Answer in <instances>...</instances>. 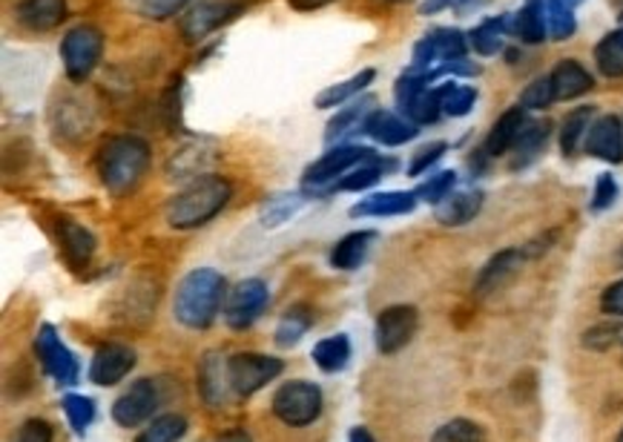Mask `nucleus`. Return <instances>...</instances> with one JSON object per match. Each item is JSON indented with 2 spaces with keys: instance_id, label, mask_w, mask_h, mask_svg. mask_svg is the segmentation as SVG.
<instances>
[{
  "instance_id": "obj_12",
  "label": "nucleus",
  "mask_w": 623,
  "mask_h": 442,
  "mask_svg": "<svg viewBox=\"0 0 623 442\" xmlns=\"http://www.w3.org/2000/svg\"><path fill=\"white\" fill-rule=\"evenodd\" d=\"M159 405V382H152V379H136L119 400L112 402V419H115L121 428H138L155 417Z\"/></svg>"
},
{
  "instance_id": "obj_42",
  "label": "nucleus",
  "mask_w": 623,
  "mask_h": 442,
  "mask_svg": "<svg viewBox=\"0 0 623 442\" xmlns=\"http://www.w3.org/2000/svg\"><path fill=\"white\" fill-rule=\"evenodd\" d=\"M454 190H457V173L454 169H443V173H434V176L425 178L414 193L420 201H428L432 207H437V204H440L443 199H448Z\"/></svg>"
},
{
  "instance_id": "obj_18",
  "label": "nucleus",
  "mask_w": 623,
  "mask_h": 442,
  "mask_svg": "<svg viewBox=\"0 0 623 442\" xmlns=\"http://www.w3.org/2000/svg\"><path fill=\"white\" fill-rule=\"evenodd\" d=\"M586 153L591 159L621 164L623 161V121L618 115H600L586 136Z\"/></svg>"
},
{
  "instance_id": "obj_41",
  "label": "nucleus",
  "mask_w": 623,
  "mask_h": 442,
  "mask_svg": "<svg viewBox=\"0 0 623 442\" xmlns=\"http://www.w3.org/2000/svg\"><path fill=\"white\" fill-rule=\"evenodd\" d=\"M432 442H486V431L474 419L457 417L434 431Z\"/></svg>"
},
{
  "instance_id": "obj_50",
  "label": "nucleus",
  "mask_w": 623,
  "mask_h": 442,
  "mask_svg": "<svg viewBox=\"0 0 623 442\" xmlns=\"http://www.w3.org/2000/svg\"><path fill=\"white\" fill-rule=\"evenodd\" d=\"M52 437H55V431H52V426H49L47 419L33 417L17 428V434L12 442H52Z\"/></svg>"
},
{
  "instance_id": "obj_55",
  "label": "nucleus",
  "mask_w": 623,
  "mask_h": 442,
  "mask_svg": "<svg viewBox=\"0 0 623 442\" xmlns=\"http://www.w3.org/2000/svg\"><path fill=\"white\" fill-rule=\"evenodd\" d=\"M615 262H618V267H621V270H623V248L615 253Z\"/></svg>"
},
{
  "instance_id": "obj_1",
  "label": "nucleus",
  "mask_w": 623,
  "mask_h": 442,
  "mask_svg": "<svg viewBox=\"0 0 623 442\" xmlns=\"http://www.w3.org/2000/svg\"><path fill=\"white\" fill-rule=\"evenodd\" d=\"M227 281L213 267H196L184 274L173 296V316L190 330H208L224 311Z\"/></svg>"
},
{
  "instance_id": "obj_34",
  "label": "nucleus",
  "mask_w": 623,
  "mask_h": 442,
  "mask_svg": "<svg viewBox=\"0 0 623 442\" xmlns=\"http://www.w3.org/2000/svg\"><path fill=\"white\" fill-rule=\"evenodd\" d=\"M304 201H308V195H304L302 190H299V193L271 195V199H264L262 207H259V222H262L264 230L282 227L304 207Z\"/></svg>"
},
{
  "instance_id": "obj_52",
  "label": "nucleus",
  "mask_w": 623,
  "mask_h": 442,
  "mask_svg": "<svg viewBox=\"0 0 623 442\" xmlns=\"http://www.w3.org/2000/svg\"><path fill=\"white\" fill-rule=\"evenodd\" d=\"M331 0H290V7L299 9V12H313V9L328 7Z\"/></svg>"
},
{
  "instance_id": "obj_29",
  "label": "nucleus",
  "mask_w": 623,
  "mask_h": 442,
  "mask_svg": "<svg viewBox=\"0 0 623 442\" xmlns=\"http://www.w3.org/2000/svg\"><path fill=\"white\" fill-rule=\"evenodd\" d=\"M512 35H518L523 43L537 47L549 35V17H546V0H526L518 15L512 17Z\"/></svg>"
},
{
  "instance_id": "obj_10",
  "label": "nucleus",
  "mask_w": 623,
  "mask_h": 442,
  "mask_svg": "<svg viewBox=\"0 0 623 442\" xmlns=\"http://www.w3.org/2000/svg\"><path fill=\"white\" fill-rule=\"evenodd\" d=\"M35 354L40 359V368L58 388H73L80 379V365L75 354L61 342L58 330L52 325H40L35 337Z\"/></svg>"
},
{
  "instance_id": "obj_7",
  "label": "nucleus",
  "mask_w": 623,
  "mask_h": 442,
  "mask_svg": "<svg viewBox=\"0 0 623 442\" xmlns=\"http://www.w3.org/2000/svg\"><path fill=\"white\" fill-rule=\"evenodd\" d=\"M248 0H199L184 12L182 24V38L187 43H201L208 35L219 33L222 26L233 24L236 17L248 12Z\"/></svg>"
},
{
  "instance_id": "obj_3",
  "label": "nucleus",
  "mask_w": 623,
  "mask_h": 442,
  "mask_svg": "<svg viewBox=\"0 0 623 442\" xmlns=\"http://www.w3.org/2000/svg\"><path fill=\"white\" fill-rule=\"evenodd\" d=\"M150 167V144L138 136H112L98 150V176L115 199L133 193Z\"/></svg>"
},
{
  "instance_id": "obj_26",
  "label": "nucleus",
  "mask_w": 623,
  "mask_h": 442,
  "mask_svg": "<svg viewBox=\"0 0 623 442\" xmlns=\"http://www.w3.org/2000/svg\"><path fill=\"white\" fill-rule=\"evenodd\" d=\"M551 84H555V96L558 101H572V98L586 96L595 87V78L581 61L575 58H563L555 70H551Z\"/></svg>"
},
{
  "instance_id": "obj_51",
  "label": "nucleus",
  "mask_w": 623,
  "mask_h": 442,
  "mask_svg": "<svg viewBox=\"0 0 623 442\" xmlns=\"http://www.w3.org/2000/svg\"><path fill=\"white\" fill-rule=\"evenodd\" d=\"M600 311L607 316H623V279L612 281L603 296H600Z\"/></svg>"
},
{
  "instance_id": "obj_56",
  "label": "nucleus",
  "mask_w": 623,
  "mask_h": 442,
  "mask_svg": "<svg viewBox=\"0 0 623 442\" xmlns=\"http://www.w3.org/2000/svg\"><path fill=\"white\" fill-rule=\"evenodd\" d=\"M383 3H394V7H400V3H411V0H383Z\"/></svg>"
},
{
  "instance_id": "obj_11",
  "label": "nucleus",
  "mask_w": 623,
  "mask_h": 442,
  "mask_svg": "<svg viewBox=\"0 0 623 442\" xmlns=\"http://www.w3.org/2000/svg\"><path fill=\"white\" fill-rule=\"evenodd\" d=\"M420 328V311L414 305H391L379 311L374 325L376 351L383 356L400 354L402 348L411 345Z\"/></svg>"
},
{
  "instance_id": "obj_4",
  "label": "nucleus",
  "mask_w": 623,
  "mask_h": 442,
  "mask_svg": "<svg viewBox=\"0 0 623 442\" xmlns=\"http://www.w3.org/2000/svg\"><path fill=\"white\" fill-rule=\"evenodd\" d=\"M374 150L362 144H336L328 153L316 159L302 176V193L308 199H325L336 193V181L348 176L353 167H360L362 161L374 159Z\"/></svg>"
},
{
  "instance_id": "obj_23",
  "label": "nucleus",
  "mask_w": 623,
  "mask_h": 442,
  "mask_svg": "<svg viewBox=\"0 0 623 442\" xmlns=\"http://www.w3.org/2000/svg\"><path fill=\"white\" fill-rule=\"evenodd\" d=\"M483 199L486 195L479 193V190H454V193L434 207V218L443 227H463L474 222V216L483 210Z\"/></svg>"
},
{
  "instance_id": "obj_33",
  "label": "nucleus",
  "mask_w": 623,
  "mask_h": 442,
  "mask_svg": "<svg viewBox=\"0 0 623 442\" xmlns=\"http://www.w3.org/2000/svg\"><path fill=\"white\" fill-rule=\"evenodd\" d=\"M311 356L320 370H325V374H339V370L348 368V362H351V339H348V333L320 339V342L313 345Z\"/></svg>"
},
{
  "instance_id": "obj_53",
  "label": "nucleus",
  "mask_w": 623,
  "mask_h": 442,
  "mask_svg": "<svg viewBox=\"0 0 623 442\" xmlns=\"http://www.w3.org/2000/svg\"><path fill=\"white\" fill-rule=\"evenodd\" d=\"M348 442H376L374 440V434L367 431L365 426H357V428H351V434H348Z\"/></svg>"
},
{
  "instance_id": "obj_19",
  "label": "nucleus",
  "mask_w": 623,
  "mask_h": 442,
  "mask_svg": "<svg viewBox=\"0 0 623 442\" xmlns=\"http://www.w3.org/2000/svg\"><path fill=\"white\" fill-rule=\"evenodd\" d=\"M374 104H376L374 96H360L353 98L351 104L339 106V113H336L334 118L328 121V127H325V144L336 147L342 144V141H348L351 136H357V132H362V129H365L367 115L376 110Z\"/></svg>"
},
{
  "instance_id": "obj_24",
  "label": "nucleus",
  "mask_w": 623,
  "mask_h": 442,
  "mask_svg": "<svg viewBox=\"0 0 623 442\" xmlns=\"http://www.w3.org/2000/svg\"><path fill=\"white\" fill-rule=\"evenodd\" d=\"M528 118H526V110L523 106H514V110H506L500 118L495 121V127H491V132H488L486 138V150L491 159H500V155L512 153V147L518 144L520 132L526 129Z\"/></svg>"
},
{
  "instance_id": "obj_9",
  "label": "nucleus",
  "mask_w": 623,
  "mask_h": 442,
  "mask_svg": "<svg viewBox=\"0 0 623 442\" xmlns=\"http://www.w3.org/2000/svg\"><path fill=\"white\" fill-rule=\"evenodd\" d=\"M227 368H230L233 396L248 400V396L259 394L267 382L279 377L282 370H285V362L276 359V356L241 351V354H233L227 359Z\"/></svg>"
},
{
  "instance_id": "obj_35",
  "label": "nucleus",
  "mask_w": 623,
  "mask_h": 442,
  "mask_svg": "<svg viewBox=\"0 0 623 442\" xmlns=\"http://www.w3.org/2000/svg\"><path fill=\"white\" fill-rule=\"evenodd\" d=\"M595 64L607 78H623V15L615 33L603 35L595 47Z\"/></svg>"
},
{
  "instance_id": "obj_31",
  "label": "nucleus",
  "mask_w": 623,
  "mask_h": 442,
  "mask_svg": "<svg viewBox=\"0 0 623 442\" xmlns=\"http://www.w3.org/2000/svg\"><path fill=\"white\" fill-rule=\"evenodd\" d=\"M311 325H313L311 305H304V302H299V305H290L288 311L282 314L276 330H273V342H276L279 348L299 345L304 333L311 330Z\"/></svg>"
},
{
  "instance_id": "obj_14",
  "label": "nucleus",
  "mask_w": 623,
  "mask_h": 442,
  "mask_svg": "<svg viewBox=\"0 0 623 442\" xmlns=\"http://www.w3.org/2000/svg\"><path fill=\"white\" fill-rule=\"evenodd\" d=\"M133 368H136V351L121 342H107L89 362V382L98 388H112L119 386L121 379H127Z\"/></svg>"
},
{
  "instance_id": "obj_49",
  "label": "nucleus",
  "mask_w": 623,
  "mask_h": 442,
  "mask_svg": "<svg viewBox=\"0 0 623 442\" xmlns=\"http://www.w3.org/2000/svg\"><path fill=\"white\" fill-rule=\"evenodd\" d=\"M182 89H184V78H173L170 89L164 92V101H161V113H164V121H167V127L176 132V127L182 124Z\"/></svg>"
},
{
  "instance_id": "obj_8",
  "label": "nucleus",
  "mask_w": 623,
  "mask_h": 442,
  "mask_svg": "<svg viewBox=\"0 0 623 442\" xmlns=\"http://www.w3.org/2000/svg\"><path fill=\"white\" fill-rule=\"evenodd\" d=\"M271 305V288L264 279H241L239 285H233L224 299V321L230 330H248L253 328L262 314Z\"/></svg>"
},
{
  "instance_id": "obj_21",
  "label": "nucleus",
  "mask_w": 623,
  "mask_h": 442,
  "mask_svg": "<svg viewBox=\"0 0 623 442\" xmlns=\"http://www.w3.org/2000/svg\"><path fill=\"white\" fill-rule=\"evenodd\" d=\"M15 17L29 33H52L66 21V0H17Z\"/></svg>"
},
{
  "instance_id": "obj_47",
  "label": "nucleus",
  "mask_w": 623,
  "mask_h": 442,
  "mask_svg": "<svg viewBox=\"0 0 623 442\" xmlns=\"http://www.w3.org/2000/svg\"><path fill=\"white\" fill-rule=\"evenodd\" d=\"M446 153H448L446 141H432V144L420 147L414 153V159H411V164H408V176L414 178L425 176V173H428V169H432Z\"/></svg>"
},
{
  "instance_id": "obj_39",
  "label": "nucleus",
  "mask_w": 623,
  "mask_h": 442,
  "mask_svg": "<svg viewBox=\"0 0 623 442\" xmlns=\"http://www.w3.org/2000/svg\"><path fill=\"white\" fill-rule=\"evenodd\" d=\"M61 408H64L70 428H73L78 437L87 434V428L96 422V400H92V396L66 394L64 400H61Z\"/></svg>"
},
{
  "instance_id": "obj_13",
  "label": "nucleus",
  "mask_w": 623,
  "mask_h": 442,
  "mask_svg": "<svg viewBox=\"0 0 623 442\" xmlns=\"http://www.w3.org/2000/svg\"><path fill=\"white\" fill-rule=\"evenodd\" d=\"M528 262L526 250L523 248H506L500 253L488 258L486 265L479 267L477 279H474V296L488 299L497 290H503L514 276L523 270V265Z\"/></svg>"
},
{
  "instance_id": "obj_40",
  "label": "nucleus",
  "mask_w": 623,
  "mask_h": 442,
  "mask_svg": "<svg viewBox=\"0 0 623 442\" xmlns=\"http://www.w3.org/2000/svg\"><path fill=\"white\" fill-rule=\"evenodd\" d=\"M477 104V89L469 87V84H443V115H451V118H463L469 115Z\"/></svg>"
},
{
  "instance_id": "obj_16",
  "label": "nucleus",
  "mask_w": 623,
  "mask_h": 442,
  "mask_svg": "<svg viewBox=\"0 0 623 442\" xmlns=\"http://www.w3.org/2000/svg\"><path fill=\"white\" fill-rule=\"evenodd\" d=\"M362 132L374 138L376 144L402 147L420 136V127H416L414 121H408L402 113H391V110L376 106L374 113L367 115L365 129H362Z\"/></svg>"
},
{
  "instance_id": "obj_43",
  "label": "nucleus",
  "mask_w": 623,
  "mask_h": 442,
  "mask_svg": "<svg viewBox=\"0 0 623 442\" xmlns=\"http://www.w3.org/2000/svg\"><path fill=\"white\" fill-rule=\"evenodd\" d=\"M546 17H549L551 40H569L575 35L577 21L572 15V7H566L563 0H546Z\"/></svg>"
},
{
  "instance_id": "obj_15",
  "label": "nucleus",
  "mask_w": 623,
  "mask_h": 442,
  "mask_svg": "<svg viewBox=\"0 0 623 442\" xmlns=\"http://www.w3.org/2000/svg\"><path fill=\"white\" fill-rule=\"evenodd\" d=\"M227 359H230V356L219 354V351H208V354L199 359V394L201 400H204V405L213 411L224 408L233 394Z\"/></svg>"
},
{
  "instance_id": "obj_25",
  "label": "nucleus",
  "mask_w": 623,
  "mask_h": 442,
  "mask_svg": "<svg viewBox=\"0 0 623 442\" xmlns=\"http://www.w3.org/2000/svg\"><path fill=\"white\" fill-rule=\"evenodd\" d=\"M551 138V121H528L526 129L520 132L518 144L512 147V159H509V167L512 169H526L528 164H535L540 155H544L546 144Z\"/></svg>"
},
{
  "instance_id": "obj_58",
  "label": "nucleus",
  "mask_w": 623,
  "mask_h": 442,
  "mask_svg": "<svg viewBox=\"0 0 623 442\" xmlns=\"http://www.w3.org/2000/svg\"><path fill=\"white\" fill-rule=\"evenodd\" d=\"M615 442H623V428H621V434H618V440Z\"/></svg>"
},
{
  "instance_id": "obj_38",
  "label": "nucleus",
  "mask_w": 623,
  "mask_h": 442,
  "mask_svg": "<svg viewBox=\"0 0 623 442\" xmlns=\"http://www.w3.org/2000/svg\"><path fill=\"white\" fill-rule=\"evenodd\" d=\"M187 434V419L182 414H161L147 422V428L136 437V442H178Z\"/></svg>"
},
{
  "instance_id": "obj_48",
  "label": "nucleus",
  "mask_w": 623,
  "mask_h": 442,
  "mask_svg": "<svg viewBox=\"0 0 623 442\" xmlns=\"http://www.w3.org/2000/svg\"><path fill=\"white\" fill-rule=\"evenodd\" d=\"M618 193H621V187H618L615 176H609V173H600L598 181H595V193H591L589 210L591 213H603L618 201Z\"/></svg>"
},
{
  "instance_id": "obj_27",
  "label": "nucleus",
  "mask_w": 623,
  "mask_h": 442,
  "mask_svg": "<svg viewBox=\"0 0 623 442\" xmlns=\"http://www.w3.org/2000/svg\"><path fill=\"white\" fill-rule=\"evenodd\" d=\"M376 80V70H360L357 75H351L348 80H339V84H331L320 92V96L313 98V106L316 110H336V106L351 104L353 98H360L371 84Z\"/></svg>"
},
{
  "instance_id": "obj_17",
  "label": "nucleus",
  "mask_w": 623,
  "mask_h": 442,
  "mask_svg": "<svg viewBox=\"0 0 623 442\" xmlns=\"http://www.w3.org/2000/svg\"><path fill=\"white\" fill-rule=\"evenodd\" d=\"M58 241H61V256L73 270H84L98 250L96 236L70 216L58 218Z\"/></svg>"
},
{
  "instance_id": "obj_28",
  "label": "nucleus",
  "mask_w": 623,
  "mask_h": 442,
  "mask_svg": "<svg viewBox=\"0 0 623 442\" xmlns=\"http://www.w3.org/2000/svg\"><path fill=\"white\" fill-rule=\"evenodd\" d=\"M391 169H397V161L383 159L376 153L374 159L362 161L360 167H353L348 176H342L336 181V193H362V190H371L374 185H379Z\"/></svg>"
},
{
  "instance_id": "obj_37",
  "label": "nucleus",
  "mask_w": 623,
  "mask_h": 442,
  "mask_svg": "<svg viewBox=\"0 0 623 442\" xmlns=\"http://www.w3.org/2000/svg\"><path fill=\"white\" fill-rule=\"evenodd\" d=\"M213 159H216V155L204 153L201 144L184 147V150H178V153L167 161V176L178 178V181H182V178H201L199 173L208 167Z\"/></svg>"
},
{
  "instance_id": "obj_54",
  "label": "nucleus",
  "mask_w": 623,
  "mask_h": 442,
  "mask_svg": "<svg viewBox=\"0 0 623 442\" xmlns=\"http://www.w3.org/2000/svg\"><path fill=\"white\" fill-rule=\"evenodd\" d=\"M224 442H250V440L245 434H233V437H227V440H224Z\"/></svg>"
},
{
  "instance_id": "obj_59",
  "label": "nucleus",
  "mask_w": 623,
  "mask_h": 442,
  "mask_svg": "<svg viewBox=\"0 0 623 442\" xmlns=\"http://www.w3.org/2000/svg\"><path fill=\"white\" fill-rule=\"evenodd\" d=\"M621 345H623V325H621Z\"/></svg>"
},
{
  "instance_id": "obj_45",
  "label": "nucleus",
  "mask_w": 623,
  "mask_h": 442,
  "mask_svg": "<svg viewBox=\"0 0 623 442\" xmlns=\"http://www.w3.org/2000/svg\"><path fill=\"white\" fill-rule=\"evenodd\" d=\"M558 101L555 96V84H551V75H540L532 84H526V89L520 92V104L523 110H546Z\"/></svg>"
},
{
  "instance_id": "obj_30",
  "label": "nucleus",
  "mask_w": 623,
  "mask_h": 442,
  "mask_svg": "<svg viewBox=\"0 0 623 442\" xmlns=\"http://www.w3.org/2000/svg\"><path fill=\"white\" fill-rule=\"evenodd\" d=\"M512 33V17L509 15H497L483 21L479 26H474L469 33V47L483 58H491L497 52H503V40L506 35Z\"/></svg>"
},
{
  "instance_id": "obj_46",
  "label": "nucleus",
  "mask_w": 623,
  "mask_h": 442,
  "mask_svg": "<svg viewBox=\"0 0 623 442\" xmlns=\"http://www.w3.org/2000/svg\"><path fill=\"white\" fill-rule=\"evenodd\" d=\"M584 348L589 351H598V354H607L615 345H621V325H595L581 337Z\"/></svg>"
},
{
  "instance_id": "obj_5",
  "label": "nucleus",
  "mask_w": 623,
  "mask_h": 442,
  "mask_svg": "<svg viewBox=\"0 0 623 442\" xmlns=\"http://www.w3.org/2000/svg\"><path fill=\"white\" fill-rule=\"evenodd\" d=\"M104 55V35L92 24H78L61 38V61L73 84H84Z\"/></svg>"
},
{
  "instance_id": "obj_6",
  "label": "nucleus",
  "mask_w": 623,
  "mask_h": 442,
  "mask_svg": "<svg viewBox=\"0 0 623 442\" xmlns=\"http://www.w3.org/2000/svg\"><path fill=\"white\" fill-rule=\"evenodd\" d=\"M273 414L290 428H304L316 422L325 405L322 388L308 379H290L273 394Z\"/></svg>"
},
{
  "instance_id": "obj_44",
  "label": "nucleus",
  "mask_w": 623,
  "mask_h": 442,
  "mask_svg": "<svg viewBox=\"0 0 623 442\" xmlns=\"http://www.w3.org/2000/svg\"><path fill=\"white\" fill-rule=\"evenodd\" d=\"M190 0H127V7L145 21H170L176 17Z\"/></svg>"
},
{
  "instance_id": "obj_36",
  "label": "nucleus",
  "mask_w": 623,
  "mask_h": 442,
  "mask_svg": "<svg viewBox=\"0 0 623 442\" xmlns=\"http://www.w3.org/2000/svg\"><path fill=\"white\" fill-rule=\"evenodd\" d=\"M425 38L432 40L434 52H437V64H448V61H460L469 52V35H463L460 29H451V26H440L434 29ZM437 66V70H440Z\"/></svg>"
},
{
  "instance_id": "obj_57",
  "label": "nucleus",
  "mask_w": 623,
  "mask_h": 442,
  "mask_svg": "<svg viewBox=\"0 0 623 442\" xmlns=\"http://www.w3.org/2000/svg\"><path fill=\"white\" fill-rule=\"evenodd\" d=\"M563 3H566V7H575V3H581V0H563Z\"/></svg>"
},
{
  "instance_id": "obj_32",
  "label": "nucleus",
  "mask_w": 623,
  "mask_h": 442,
  "mask_svg": "<svg viewBox=\"0 0 623 442\" xmlns=\"http://www.w3.org/2000/svg\"><path fill=\"white\" fill-rule=\"evenodd\" d=\"M591 124H595V106H577V110H572L563 118V124H560V153L566 155V159L575 155L581 144H586Z\"/></svg>"
},
{
  "instance_id": "obj_22",
  "label": "nucleus",
  "mask_w": 623,
  "mask_h": 442,
  "mask_svg": "<svg viewBox=\"0 0 623 442\" xmlns=\"http://www.w3.org/2000/svg\"><path fill=\"white\" fill-rule=\"evenodd\" d=\"M376 239H379L376 230H353V233L342 236V239L336 241L334 248H331V267L345 270V274L360 270L362 262L367 258V253H371Z\"/></svg>"
},
{
  "instance_id": "obj_2",
  "label": "nucleus",
  "mask_w": 623,
  "mask_h": 442,
  "mask_svg": "<svg viewBox=\"0 0 623 442\" xmlns=\"http://www.w3.org/2000/svg\"><path fill=\"white\" fill-rule=\"evenodd\" d=\"M230 199L233 185L224 176L192 178L182 193L167 201L164 216H167V225L176 230H196L213 222L230 204Z\"/></svg>"
},
{
  "instance_id": "obj_20",
  "label": "nucleus",
  "mask_w": 623,
  "mask_h": 442,
  "mask_svg": "<svg viewBox=\"0 0 623 442\" xmlns=\"http://www.w3.org/2000/svg\"><path fill=\"white\" fill-rule=\"evenodd\" d=\"M416 193H406V190H385V193H371L351 204L348 216L351 218H391V216H408L416 207Z\"/></svg>"
}]
</instances>
